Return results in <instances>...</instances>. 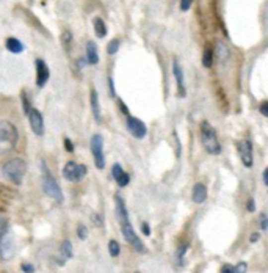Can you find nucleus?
<instances>
[{
	"label": "nucleus",
	"mask_w": 268,
	"mask_h": 273,
	"mask_svg": "<svg viewBox=\"0 0 268 273\" xmlns=\"http://www.w3.org/2000/svg\"><path fill=\"white\" fill-rule=\"evenodd\" d=\"M115 204H116V217L119 225H121V231H123V236L126 239V242L131 245L136 253H144V245L143 242L140 240V237L136 236L132 225H131V220H129V213H127V207H126V203L124 200L116 195L115 197Z\"/></svg>",
	"instance_id": "nucleus-1"
},
{
	"label": "nucleus",
	"mask_w": 268,
	"mask_h": 273,
	"mask_svg": "<svg viewBox=\"0 0 268 273\" xmlns=\"http://www.w3.org/2000/svg\"><path fill=\"white\" fill-rule=\"evenodd\" d=\"M19 140L17 129L13 123L0 121V155L14 151Z\"/></svg>",
	"instance_id": "nucleus-2"
},
{
	"label": "nucleus",
	"mask_w": 268,
	"mask_h": 273,
	"mask_svg": "<svg viewBox=\"0 0 268 273\" xmlns=\"http://www.w3.org/2000/svg\"><path fill=\"white\" fill-rule=\"evenodd\" d=\"M3 176L14 185H21L22 181H24V176H25V171H27V165L24 162V159L21 157H16V159H11L8 160L5 165H3Z\"/></svg>",
	"instance_id": "nucleus-3"
},
{
	"label": "nucleus",
	"mask_w": 268,
	"mask_h": 273,
	"mask_svg": "<svg viewBox=\"0 0 268 273\" xmlns=\"http://www.w3.org/2000/svg\"><path fill=\"white\" fill-rule=\"evenodd\" d=\"M41 170H43V190L46 192L47 197H51L57 203H62L63 201V190H62V187H60V184L57 182V179L52 176V173H51V170H49L47 163L44 160L41 162Z\"/></svg>",
	"instance_id": "nucleus-4"
},
{
	"label": "nucleus",
	"mask_w": 268,
	"mask_h": 273,
	"mask_svg": "<svg viewBox=\"0 0 268 273\" xmlns=\"http://www.w3.org/2000/svg\"><path fill=\"white\" fill-rule=\"evenodd\" d=\"M201 138H202V144H204V149L212 154V155H218L221 152V144L218 141V135L215 128L210 124L204 121L201 124Z\"/></svg>",
	"instance_id": "nucleus-5"
},
{
	"label": "nucleus",
	"mask_w": 268,
	"mask_h": 273,
	"mask_svg": "<svg viewBox=\"0 0 268 273\" xmlns=\"http://www.w3.org/2000/svg\"><path fill=\"white\" fill-rule=\"evenodd\" d=\"M16 253V245L11 232L8 229L6 221H0V258L3 261H9Z\"/></svg>",
	"instance_id": "nucleus-6"
},
{
	"label": "nucleus",
	"mask_w": 268,
	"mask_h": 273,
	"mask_svg": "<svg viewBox=\"0 0 268 273\" xmlns=\"http://www.w3.org/2000/svg\"><path fill=\"white\" fill-rule=\"evenodd\" d=\"M86 171L88 170L85 165H78L75 162H67L63 167V178L69 182H78L85 178Z\"/></svg>",
	"instance_id": "nucleus-7"
},
{
	"label": "nucleus",
	"mask_w": 268,
	"mask_h": 273,
	"mask_svg": "<svg viewBox=\"0 0 268 273\" xmlns=\"http://www.w3.org/2000/svg\"><path fill=\"white\" fill-rule=\"evenodd\" d=\"M91 152L94 157V163L99 170H102L105 167V157H104V138L102 135H93L91 138Z\"/></svg>",
	"instance_id": "nucleus-8"
},
{
	"label": "nucleus",
	"mask_w": 268,
	"mask_h": 273,
	"mask_svg": "<svg viewBox=\"0 0 268 273\" xmlns=\"http://www.w3.org/2000/svg\"><path fill=\"white\" fill-rule=\"evenodd\" d=\"M27 116H28V123H30V128H32L33 134L36 136H43L44 135V118H43V115L39 113V110L30 109L27 112Z\"/></svg>",
	"instance_id": "nucleus-9"
},
{
	"label": "nucleus",
	"mask_w": 268,
	"mask_h": 273,
	"mask_svg": "<svg viewBox=\"0 0 268 273\" xmlns=\"http://www.w3.org/2000/svg\"><path fill=\"white\" fill-rule=\"evenodd\" d=\"M127 129L131 131V134L135 136V138H144L146 134H147V129H146V124L135 118V116H129L127 118Z\"/></svg>",
	"instance_id": "nucleus-10"
},
{
	"label": "nucleus",
	"mask_w": 268,
	"mask_h": 273,
	"mask_svg": "<svg viewBox=\"0 0 268 273\" xmlns=\"http://www.w3.org/2000/svg\"><path fill=\"white\" fill-rule=\"evenodd\" d=\"M35 65H36V85L39 88H43L47 83L49 77H51V71H49V66L46 65L44 60H41V58H38Z\"/></svg>",
	"instance_id": "nucleus-11"
},
{
	"label": "nucleus",
	"mask_w": 268,
	"mask_h": 273,
	"mask_svg": "<svg viewBox=\"0 0 268 273\" xmlns=\"http://www.w3.org/2000/svg\"><path fill=\"white\" fill-rule=\"evenodd\" d=\"M71 258H72V243L69 240H63L62 247L58 248V255L55 258L57 264L58 266H65Z\"/></svg>",
	"instance_id": "nucleus-12"
},
{
	"label": "nucleus",
	"mask_w": 268,
	"mask_h": 273,
	"mask_svg": "<svg viewBox=\"0 0 268 273\" xmlns=\"http://www.w3.org/2000/svg\"><path fill=\"white\" fill-rule=\"evenodd\" d=\"M240 157L246 168L253 167V143L250 140H243L240 143Z\"/></svg>",
	"instance_id": "nucleus-13"
},
{
	"label": "nucleus",
	"mask_w": 268,
	"mask_h": 273,
	"mask_svg": "<svg viewBox=\"0 0 268 273\" xmlns=\"http://www.w3.org/2000/svg\"><path fill=\"white\" fill-rule=\"evenodd\" d=\"M112 173H113V178L118 182L119 187H126V185L129 184V181H131V176H129V174L123 170V167L119 163H115L113 165Z\"/></svg>",
	"instance_id": "nucleus-14"
},
{
	"label": "nucleus",
	"mask_w": 268,
	"mask_h": 273,
	"mask_svg": "<svg viewBox=\"0 0 268 273\" xmlns=\"http://www.w3.org/2000/svg\"><path fill=\"white\" fill-rule=\"evenodd\" d=\"M192 198L196 204H202L207 200V187L202 182H198L195 184L193 187V193H192Z\"/></svg>",
	"instance_id": "nucleus-15"
},
{
	"label": "nucleus",
	"mask_w": 268,
	"mask_h": 273,
	"mask_svg": "<svg viewBox=\"0 0 268 273\" xmlns=\"http://www.w3.org/2000/svg\"><path fill=\"white\" fill-rule=\"evenodd\" d=\"M173 72L176 77V82H177V88H179V94L182 97L185 96V82H184V72H182V68L177 62L173 63Z\"/></svg>",
	"instance_id": "nucleus-16"
},
{
	"label": "nucleus",
	"mask_w": 268,
	"mask_h": 273,
	"mask_svg": "<svg viewBox=\"0 0 268 273\" xmlns=\"http://www.w3.org/2000/svg\"><path fill=\"white\" fill-rule=\"evenodd\" d=\"M86 63L88 65H97L99 63V54H97V46L93 41L86 43Z\"/></svg>",
	"instance_id": "nucleus-17"
},
{
	"label": "nucleus",
	"mask_w": 268,
	"mask_h": 273,
	"mask_svg": "<svg viewBox=\"0 0 268 273\" xmlns=\"http://www.w3.org/2000/svg\"><path fill=\"white\" fill-rule=\"evenodd\" d=\"M89 102H91V110H93L94 120L99 123L101 121V104H99V96L96 90H91V99H89Z\"/></svg>",
	"instance_id": "nucleus-18"
},
{
	"label": "nucleus",
	"mask_w": 268,
	"mask_h": 273,
	"mask_svg": "<svg viewBox=\"0 0 268 273\" xmlns=\"http://www.w3.org/2000/svg\"><path fill=\"white\" fill-rule=\"evenodd\" d=\"M6 49L11 54H22L24 52V44L17 40V38H8L6 40Z\"/></svg>",
	"instance_id": "nucleus-19"
},
{
	"label": "nucleus",
	"mask_w": 268,
	"mask_h": 273,
	"mask_svg": "<svg viewBox=\"0 0 268 273\" xmlns=\"http://www.w3.org/2000/svg\"><path fill=\"white\" fill-rule=\"evenodd\" d=\"M93 27H94V32H96L97 38H104L107 35V25L101 17L93 19Z\"/></svg>",
	"instance_id": "nucleus-20"
},
{
	"label": "nucleus",
	"mask_w": 268,
	"mask_h": 273,
	"mask_svg": "<svg viewBox=\"0 0 268 273\" xmlns=\"http://www.w3.org/2000/svg\"><path fill=\"white\" fill-rule=\"evenodd\" d=\"M213 65V51L210 47H207L202 54V66L204 68H212Z\"/></svg>",
	"instance_id": "nucleus-21"
},
{
	"label": "nucleus",
	"mask_w": 268,
	"mask_h": 273,
	"mask_svg": "<svg viewBox=\"0 0 268 273\" xmlns=\"http://www.w3.org/2000/svg\"><path fill=\"white\" fill-rule=\"evenodd\" d=\"M108 253H110L112 258L119 256V253H121V247H119V243L116 240H110V243H108Z\"/></svg>",
	"instance_id": "nucleus-22"
},
{
	"label": "nucleus",
	"mask_w": 268,
	"mask_h": 273,
	"mask_svg": "<svg viewBox=\"0 0 268 273\" xmlns=\"http://www.w3.org/2000/svg\"><path fill=\"white\" fill-rule=\"evenodd\" d=\"M118 49H119V40H112L110 43H108V46H107V52L110 54V55H115L116 52H118Z\"/></svg>",
	"instance_id": "nucleus-23"
},
{
	"label": "nucleus",
	"mask_w": 268,
	"mask_h": 273,
	"mask_svg": "<svg viewBox=\"0 0 268 273\" xmlns=\"http://www.w3.org/2000/svg\"><path fill=\"white\" fill-rule=\"evenodd\" d=\"M77 234H78V239L85 240L86 236H88V229H86V226H85V225H78V226H77Z\"/></svg>",
	"instance_id": "nucleus-24"
},
{
	"label": "nucleus",
	"mask_w": 268,
	"mask_h": 273,
	"mask_svg": "<svg viewBox=\"0 0 268 273\" xmlns=\"http://www.w3.org/2000/svg\"><path fill=\"white\" fill-rule=\"evenodd\" d=\"M187 250H188V245H182L181 248H179V251H177V261H179V262H181V261H184Z\"/></svg>",
	"instance_id": "nucleus-25"
},
{
	"label": "nucleus",
	"mask_w": 268,
	"mask_h": 273,
	"mask_svg": "<svg viewBox=\"0 0 268 273\" xmlns=\"http://www.w3.org/2000/svg\"><path fill=\"white\" fill-rule=\"evenodd\" d=\"M195 0H181V9L182 11H188L190 9V6L193 5Z\"/></svg>",
	"instance_id": "nucleus-26"
},
{
	"label": "nucleus",
	"mask_w": 268,
	"mask_h": 273,
	"mask_svg": "<svg viewBox=\"0 0 268 273\" xmlns=\"http://www.w3.org/2000/svg\"><path fill=\"white\" fill-rule=\"evenodd\" d=\"M246 269H248V266L245 264V262H240L235 269H234V272L235 273H246Z\"/></svg>",
	"instance_id": "nucleus-27"
},
{
	"label": "nucleus",
	"mask_w": 268,
	"mask_h": 273,
	"mask_svg": "<svg viewBox=\"0 0 268 273\" xmlns=\"http://www.w3.org/2000/svg\"><path fill=\"white\" fill-rule=\"evenodd\" d=\"M65 148H66L67 152H72L74 151V144H72V141L69 140V138H65Z\"/></svg>",
	"instance_id": "nucleus-28"
},
{
	"label": "nucleus",
	"mask_w": 268,
	"mask_h": 273,
	"mask_svg": "<svg viewBox=\"0 0 268 273\" xmlns=\"http://www.w3.org/2000/svg\"><path fill=\"white\" fill-rule=\"evenodd\" d=\"M261 113H262L264 116H268V102H267V101H264V102L261 104Z\"/></svg>",
	"instance_id": "nucleus-29"
},
{
	"label": "nucleus",
	"mask_w": 268,
	"mask_h": 273,
	"mask_svg": "<svg viewBox=\"0 0 268 273\" xmlns=\"http://www.w3.org/2000/svg\"><path fill=\"white\" fill-rule=\"evenodd\" d=\"M261 228L264 231L267 229V215H265V213H262V215H261Z\"/></svg>",
	"instance_id": "nucleus-30"
},
{
	"label": "nucleus",
	"mask_w": 268,
	"mask_h": 273,
	"mask_svg": "<svg viewBox=\"0 0 268 273\" xmlns=\"http://www.w3.org/2000/svg\"><path fill=\"white\" fill-rule=\"evenodd\" d=\"M22 270L27 272V273H33V272H35V267L30 266V264H24V266H22Z\"/></svg>",
	"instance_id": "nucleus-31"
},
{
	"label": "nucleus",
	"mask_w": 268,
	"mask_h": 273,
	"mask_svg": "<svg viewBox=\"0 0 268 273\" xmlns=\"http://www.w3.org/2000/svg\"><path fill=\"white\" fill-rule=\"evenodd\" d=\"M141 231L146 234V236H149V234H151V229H149V225H147V223H143V225H141Z\"/></svg>",
	"instance_id": "nucleus-32"
},
{
	"label": "nucleus",
	"mask_w": 268,
	"mask_h": 273,
	"mask_svg": "<svg viewBox=\"0 0 268 273\" xmlns=\"http://www.w3.org/2000/svg\"><path fill=\"white\" fill-rule=\"evenodd\" d=\"M221 273H235V272H234V267H231V266H224L223 270H221Z\"/></svg>",
	"instance_id": "nucleus-33"
},
{
	"label": "nucleus",
	"mask_w": 268,
	"mask_h": 273,
	"mask_svg": "<svg viewBox=\"0 0 268 273\" xmlns=\"http://www.w3.org/2000/svg\"><path fill=\"white\" fill-rule=\"evenodd\" d=\"M248 210H250V212H254L256 210V207H254V200L253 198L248 201Z\"/></svg>",
	"instance_id": "nucleus-34"
},
{
	"label": "nucleus",
	"mask_w": 268,
	"mask_h": 273,
	"mask_svg": "<svg viewBox=\"0 0 268 273\" xmlns=\"http://www.w3.org/2000/svg\"><path fill=\"white\" fill-rule=\"evenodd\" d=\"M261 239V234L259 232H254V234H251V242L254 243V242H257Z\"/></svg>",
	"instance_id": "nucleus-35"
},
{
	"label": "nucleus",
	"mask_w": 268,
	"mask_h": 273,
	"mask_svg": "<svg viewBox=\"0 0 268 273\" xmlns=\"http://www.w3.org/2000/svg\"><path fill=\"white\" fill-rule=\"evenodd\" d=\"M264 184H265V185H268V170H265V171H264Z\"/></svg>",
	"instance_id": "nucleus-36"
},
{
	"label": "nucleus",
	"mask_w": 268,
	"mask_h": 273,
	"mask_svg": "<svg viewBox=\"0 0 268 273\" xmlns=\"http://www.w3.org/2000/svg\"><path fill=\"white\" fill-rule=\"evenodd\" d=\"M91 218H94V220H96V225H97V226H102V223H101V218H99L97 215H93Z\"/></svg>",
	"instance_id": "nucleus-37"
}]
</instances>
